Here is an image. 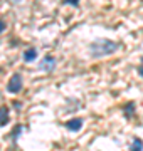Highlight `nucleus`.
<instances>
[{
    "label": "nucleus",
    "instance_id": "nucleus-9",
    "mask_svg": "<svg viewBox=\"0 0 143 151\" xmlns=\"http://www.w3.org/2000/svg\"><path fill=\"white\" fill-rule=\"evenodd\" d=\"M22 129H24V128H22V124H17V126H15V131L12 133V136H14V139H15L17 136L20 134V131H22Z\"/></svg>",
    "mask_w": 143,
    "mask_h": 151
},
{
    "label": "nucleus",
    "instance_id": "nucleus-12",
    "mask_svg": "<svg viewBox=\"0 0 143 151\" xmlns=\"http://www.w3.org/2000/svg\"><path fill=\"white\" fill-rule=\"evenodd\" d=\"M5 29H7V25H5V22H4V20H0V34L4 32V30H5Z\"/></svg>",
    "mask_w": 143,
    "mask_h": 151
},
{
    "label": "nucleus",
    "instance_id": "nucleus-10",
    "mask_svg": "<svg viewBox=\"0 0 143 151\" xmlns=\"http://www.w3.org/2000/svg\"><path fill=\"white\" fill-rule=\"evenodd\" d=\"M79 2H81V0H64V4H67V5H74V7L79 5Z\"/></svg>",
    "mask_w": 143,
    "mask_h": 151
},
{
    "label": "nucleus",
    "instance_id": "nucleus-4",
    "mask_svg": "<svg viewBox=\"0 0 143 151\" xmlns=\"http://www.w3.org/2000/svg\"><path fill=\"white\" fill-rule=\"evenodd\" d=\"M81 128H83V119L81 118H72V119H69V121L66 123V129L72 131V133L79 131Z\"/></svg>",
    "mask_w": 143,
    "mask_h": 151
},
{
    "label": "nucleus",
    "instance_id": "nucleus-2",
    "mask_svg": "<svg viewBox=\"0 0 143 151\" xmlns=\"http://www.w3.org/2000/svg\"><path fill=\"white\" fill-rule=\"evenodd\" d=\"M20 89H22V76L14 74L10 77V81L7 82V91L10 94H17V92H20Z\"/></svg>",
    "mask_w": 143,
    "mask_h": 151
},
{
    "label": "nucleus",
    "instance_id": "nucleus-1",
    "mask_svg": "<svg viewBox=\"0 0 143 151\" xmlns=\"http://www.w3.org/2000/svg\"><path fill=\"white\" fill-rule=\"evenodd\" d=\"M120 44L115 42V40H110V39H96L94 42H91L89 45V54L94 59H99V57H106V55H111L120 50Z\"/></svg>",
    "mask_w": 143,
    "mask_h": 151
},
{
    "label": "nucleus",
    "instance_id": "nucleus-8",
    "mask_svg": "<svg viewBox=\"0 0 143 151\" xmlns=\"http://www.w3.org/2000/svg\"><path fill=\"white\" fill-rule=\"evenodd\" d=\"M9 123V108L2 106L0 108V126H5Z\"/></svg>",
    "mask_w": 143,
    "mask_h": 151
},
{
    "label": "nucleus",
    "instance_id": "nucleus-6",
    "mask_svg": "<svg viewBox=\"0 0 143 151\" xmlns=\"http://www.w3.org/2000/svg\"><path fill=\"white\" fill-rule=\"evenodd\" d=\"M130 151H143V141L142 138L135 136L131 139V145H130Z\"/></svg>",
    "mask_w": 143,
    "mask_h": 151
},
{
    "label": "nucleus",
    "instance_id": "nucleus-7",
    "mask_svg": "<svg viewBox=\"0 0 143 151\" xmlns=\"http://www.w3.org/2000/svg\"><path fill=\"white\" fill-rule=\"evenodd\" d=\"M35 59H37V49H27L24 52V60L25 62H32Z\"/></svg>",
    "mask_w": 143,
    "mask_h": 151
},
{
    "label": "nucleus",
    "instance_id": "nucleus-3",
    "mask_svg": "<svg viewBox=\"0 0 143 151\" xmlns=\"http://www.w3.org/2000/svg\"><path fill=\"white\" fill-rule=\"evenodd\" d=\"M56 67V59H54V55H51V54H47L42 59V62L39 64V69L40 70H46V72H51V70Z\"/></svg>",
    "mask_w": 143,
    "mask_h": 151
},
{
    "label": "nucleus",
    "instance_id": "nucleus-11",
    "mask_svg": "<svg viewBox=\"0 0 143 151\" xmlns=\"http://www.w3.org/2000/svg\"><path fill=\"white\" fill-rule=\"evenodd\" d=\"M138 74H140V77H143V57H142V64L138 65Z\"/></svg>",
    "mask_w": 143,
    "mask_h": 151
},
{
    "label": "nucleus",
    "instance_id": "nucleus-5",
    "mask_svg": "<svg viewBox=\"0 0 143 151\" xmlns=\"http://www.w3.org/2000/svg\"><path fill=\"white\" fill-rule=\"evenodd\" d=\"M135 109H136V106H135L133 101L125 104V106H123V114H125V118H128V119L133 118V116H135Z\"/></svg>",
    "mask_w": 143,
    "mask_h": 151
}]
</instances>
